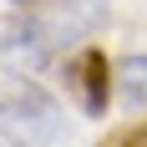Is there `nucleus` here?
I'll return each instance as SVG.
<instances>
[{"label": "nucleus", "mask_w": 147, "mask_h": 147, "mask_svg": "<svg viewBox=\"0 0 147 147\" xmlns=\"http://www.w3.org/2000/svg\"><path fill=\"white\" fill-rule=\"evenodd\" d=\"M112 86L127 107H147V56H122L112 61Z\"/></svg>", "instance_id": "obj_5"}, {"label": "nucleus", "mask_w": 147, "mask_h": 147, "mask_svg": "<svg viewBox=\"0 0 147 147\" xmlns=\"http://www.w3.org/2000/svg\"><path fill=\"white\" fill-rule=\"evenodd\" d=\"M15 10H30V15H46L56 26H71V30H96L107 20V5L102 0H10Z\"/></svg>", "instance_id": "obj_4"}, {"label": "nucleus", "mask_w": 147, "mask_h": 147, "mask_svg": "<svg viewBox=\"0 0 147 147\" xmlns=\"http://www.w3.org/2000/svg\"><path fill=\"white\" fill-rule=\"evenodd\" d=\"M0 132L20 142H51L61 137V102L36 76L0 66Z\"/></svg>", "instance_id": "obj_1"}, {"label": "nucleus", "mask_w": 147, "mask_h": 147, "mask_svg": "<svg viewBox=\"0 0 147 147\" xmlns=\"http://www.w3.org/2000/svg\"><path fill=\"white\" fill-rule=\"evenodd\" d=\"M71 41H81V30L56 26V20H46V15H30V10L0 15V51H10V56L51 61V56H61Z\"/></svg>", "instance_id": "obj_2"}, {"label": "nucleus", "mask_w": 147, "mask_h": 147, "mask_svg": "<svg viewBox=\"0 0 147 147\" xmlns=\"http://www.w3.org/2000/svg\"><path fill=\"white\" fill-rule=\"evenodd\" d=\"M96 147H147V122H132V127H117L107 132Z\"/></svg>", "instance_id": "obj_6"}, {"label": "nucleus", "mask_w": 147, "mask_h": 147, "mask_svg": "<svg viewBox=\"0 0 147 147\" xmlns=\"http://www.w3.org/2000/svg\"><path fill=\"white\" fill-rule=\"evenodd\" d=\"M0 147H10V142H0Z\"/></svg>", "instance_id": "obj_7"}, {"label": "nucleus", "mask_w": 147, "mask_h": 147, "mask_svg": "<svg viewBox=\"0 0 147 147\" xmlns=\"http://www.w3.org/2000/svg\"><path fill=\"white\" fill-rule=\"evenodd\" d=\"M66 86H71V96L81 102V112L86 117H102L107 112V96H112V61L102 56V51H91V46H81V51H71L66 56Z\"/></svg>", "instance_id": "obj_3"}]
</instances>
